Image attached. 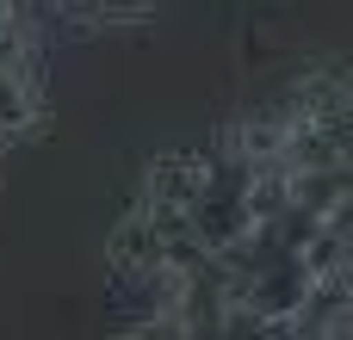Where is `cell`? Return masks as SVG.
<instances>
[{
	"mask_svg": "<svg viewBox=\"0 0 353 340\" xmlns=\"http://www.w3.org/2000/svg\"><path fill=\"white\" fill-rule=\"evenodd\" d=\"M0 124L12 130V142H25V136L43 130V87L25 81L6 56H0Z\"/></svg>",
	"mask_w": 353,
	"mask_h": 340,
	"instance_id": "obj_1",
	"label": "cell"
}]
</instances>
